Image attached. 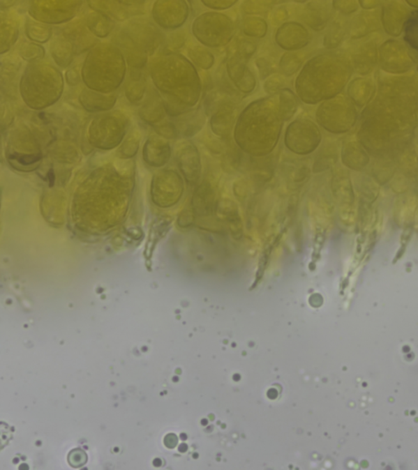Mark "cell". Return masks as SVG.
I'll return each mask as SVG.
<instances>
[{"label": "cell", "mask_w": 418, "mask_h": 470, "mask_svg": "<svg viewBox=\"0 0 418 470\" xmlns=\"http://www.w3.org/2000/svg\"><path fill=\"white\" fill-rule=\"evenodd\" d=\"M310 33L300 23H283L276 33V44L287 51L304 49L310 43Z\"/></svg>", "instance_id": "9a60e30c"}, {"label": "cell", "mask_w": 418, "mask_h": 470, "mask_svg": "<svg viewBox=\"0 0 418 470\" xmlns=\"http://www.w3.org/2000/svg\"><path fill=\"white\" fill-rule=\"evenodd\" d=\"M129 119L120 110L100 114L91 121L88 135L91 145L110 150L119 145L126 135Z\"/></svg>", "instance_id": "52a82bcc"}, {"label": "cell", "mask_w": 418, "mask_h": 470, "mask_svg": "<svg viewBox=\"0 0 418 470\" xmlns=\"http://www.w3.org/2000/svg\"><path fill=\"white\" fill-rule=\"evenodd\" d=\"M165 37L156 24L147 18L128 22L114 38V44L123 52L131 69L142 70L148 57L156 54Z\"/></svg>", "instance_id": "8992f818"}, {"label": "cell", "mask_w": 418, "mask_h": 470, "mask_svg": "<svg viewBox=\"0 0 418 470\" xmlns=\"http://www.w3.org/2000/svg\"><path fill=\"white\" fill-rule=\"evenodd\" d=\"M87 3L94 11L104 14L114 22H124L132 17L142 15L146 2L88 1Z\"/></svg>", "instance_id": "5bb4252c"}, {"label": "cell", "mask_w": 418, "mask_h": 470, "mask_svg": "<svg viewBox=\"0 0 418 470\" xmlns=\"http://www.w3.org/2000/svg\"><path fill=\"white\" fill-rule=\"evenodd\" d=\"M167 42V46H169L170 50H177L180 49L182 45H184V37L179 35V33H174L172 35L170 38H165Z\"/></svg>", "instance_id": "bcb514c9"}, {"label": "cell", "mask_w": 418, "mask_h": 470, "mask_svg": "<svg viewBox=\"0 0 418 470\" xmlns=\"http://www.w3.org/2000/svg\"><path fill=\"white\" fill-rule=\"evenodd\" d=\"M179 117L174 122L179 136L181 135L185 137L195 136L205 123L204 114L200 109L191 110L188 113Z\"/></svg>", "instance_id": "cb8c5ba5"}, {"label": "cell", "mask_w": 418, "mask_h": 470, "mask_svg": "<svg viewBox=\"0 0 418 470\" xmlns=\"http://www.w3.org/2000/svg\"><path fill=\"white\" fill-rule=\"evenodd\" d=\"M82 75L81 72L77 67L75 68H71L69 70L66 71V82L69 86L75 87V86L79 85L81 82Z\"/></svg>", "instance_id": "f6af8a7d"}, {"label": "cell", "mask_w": 418, "mask_h": 470, "mask_svg": "<svg viewBox=\"0 0 418 470\" xmlns=\"http://www.w3.org/2000/svg\"><path fill=\"white\" fill-rule=\"evenodd\" d=\"M302 19L312 30H323L329 22V10L324 2H309L302 13Z\"/></svg>", "instance_id": "603a6c76"}, {"label": "cell", "mask_w": 418, "mask_h": 470, "mask_svg": "<svg viewBox=\"0 0 418 470\" xmlns=\"http://www.w3.org/2000/svg\"><path fill=\"white\" fill-rule=\"evenodd\" d=\"M276 2L272 1H254V0H248L242 3L241 9L244 13L248 15H260L267 13L271 8L273 4Z\"/></svg>", "instance_id": "8d00e7d4"}, {"label": "cell", "mask_w": 418, "mask_h": 470, "mask_svg": "<svg viewBox=\"0 0 418 470\" xmlns=\"http://www.w3.org/2000/svg\"><path fill=\"white\" fill-rule=\"evenodd\" d=\"M256 63L262 79H266L272 73L274 66L272 62L267 57H260L257 60Z\"/></svg>", "instance_id": "ee69618b"}, {"label": "cell", "mask_w": 418, "mask_h": 470, "mask_svg": "<svg viewBox=\"0 0 418 470\" xmlns=\"http://www.w3.org/2000/svg\"><path fill=\"white\" fill-rule=\"evenodd\" d=\"M171 148L169 142L161 137H149L143 148V157L148 165L161 167L169 161Z\"/></svg>", "instance_id": "44dd1931"}, {"label": "cell", "mask_w": 418, "mask_h": 470, "mask_svg": "<svg viewBox=\"0 0 418 470\" xmlns=\"http://www.w3.org/2000/svg\"><path fill=\"white\" fill-rule=\"evenodd\" d=\"M52 28L47 24L37 22L35 19L27 18L25 25L27 37L36 44H45L52 37Z\"/></svg>", "instance_id": "f546056e"}, {"label": "cell", "mask_w": 418, "mask_h": 470, "mask_svg": "<svg viewBox=\"0 0 418 470\" xmlns=\"http://www.w3.org/2000/svg\"><path fill=\"white\" fill-rule=\"evenodd\" d=\"M61 35L74 46L76 56L89 52L98 44L97 38L90 32L84 20L70 22L62 30Z\"/></svg>", "instance_id": "2e32d148"}, {"label": "cell", "mask_w": 418, "mask_h": 470, "mask_svg": "<svg viewBox=\"0 0 418 470\" xmlns=\"http://www.w3.org/2000/svg\"><path fill=\"white\" fill-rule=\"evenodd\" d=\"M249 59L234 49L227 61V73L235 87L244 93H252L256 88V79L248 68Z\"/></svg>", "instance_id": "4fadbf2b"}, {"label": "cell", "mask_w": 418, "mask_h": 470, "mask_svg": "<svg viewBox=\"0 0 418 470\" xmlns=\"http://www.w3.org/2000/svg\"><path fill=\"white\" fill-rule=\"evenodd\" d=\"M235 122H237V104H230L212 114L210 126L215 135L227 140L232 137Z\"/></svg>", "instance_id": "ffe728a7"}, {"label": "cell", "mask_w": 418, "mask_h": 470, "mask_svg": "<svg viewBox=\"0 0 418 470\" xmlns=\"http://www.w3.org/2000/svg\"><path fill=\"white\" fill-rule=\"evenodd\" d=\"M341 40V30L338 25H334L331 27L324 37V45L328 49H331L339 44Z\"/></svg>", "instance_id": "60d3db41"}, {"label": "cell", "mask_w": 418, "mask_h": 470, "mask_svg": "<svg viewBox=\"0 0 418 470\" xmlns=\"http://www.w3.org/2000/svg\"><path fill=\"white\" fill-rule=\"evenodd\" d=\"M126 60L114 44H98L89 52L81 69L86 88L97 92L114 93L126 76Z\"/></svg>", "instance_id": "277c9868"}, {"label": "cell", "mask_w": 418, "mask_h": 470, "mask_svg": "<svg viewBox=\"0 0 418 470\" xmlns=\"http://www.w3.org/2000/svg\"><path fill=\"white\" fill-rule=\"evenodd\" d=\"M285 145L297 155L305 156L313 152L321 142L318 126L308 119H299L286 129Z\"/></svg>", "instance_id": "30bf717a"}, {"label": "cell", "mask_w": 418, "mask_h": 470, "mask_svg": "<svg viewBox=\"0 0 418 470\" xmlns=\"http://www.w3.org/2000/svg\"><path fill=\"white\" fill-rule=\"evenodd\" d=\"M278 100H280V110L283 121H290L299 107V99L292 91L283 89L278 93Z\"/></svg>", "instance_id": "4dcf8cb0"}, {"label": "cell", "mask_w": 418, "mask_h": 470, "mask_svg": "<svg viewBox=\"0 0 418 470\" xmlns=\"http://www.w3.org/2000/svg\"><path fill=\"white\" fill-rule=\"evenodd\" d=\"M139 116L149 126H155L165 121L166 110L163 99L157 90L149 91L147 98L139 109Z\"/></svg>", "instance_id": "d6986e66"}, {"label": "cell", "mask_w": 418, "mask_h": 470, "mask_svg": "<svg viewBox=\"0 0 418 470\" xmlns=\"http://www.w3.org/2000/svg\"><path fill=\"white\" fill-rule=\"evenodd\" d=\"M304 62V57L299 54L288 52L282 56L278 67L283 75L290 77L295 75L301 68Z\"/></svg>", "instance_id": "836d02e7"}, {"label": "cell", "mask_w": 418, "mask_h": 470, "mask_svg": "<svg viewBox=\"0 0 418 470\" xmlns=\"http://www.w3.org/2000/svg\"><path fill=\"white\" fill-rule=\"evenodd\" d=\"M83 3L82 1H31L28 12L37 22L59 25L73 20Z\"/></svg>", "instance_id": "8fae6325"}, {"label": "cell", "mask_w": 418, "mask_h": 470, "mask_svg": "<svg viewBox=\"0 0 418 470\" xmlns=\"http://www.w3.org/2000/svg\"><path fill=\"white\" fill-rule=\"evenodd\" d=\"M152 82L161 94L167 115L179 117L198 103L200 79L193 64L175 52H167L150 65Z\"/></svg>", "instance_id": "6da1fadb"}, {"label": "cell", "mask_w": 418, "mask_h": 470, "mask_svg": "<svg viewBox=\"0 0 418 470\" xmlns=\"http://www.w3.org/2000/svg\"><path fill=\"white\" fill-rule=\"evenodd\" d=\"M354 119V109L343 98L326 100L316 110L317 122L331 132H347L353 126Z\"/></svg>", "instance_id": "9c48e42d"}, {"label": "cell", "mask_w": 418, "mask_h": 470, "mask_svg": "<svg viewBox=\"0 0 418 470\" xmlns=\"http://www.w3.org/2000/svg\"><path fill=\"white\" fill-rule=\"evenodd\" d=\"M1 54H6L16 44L19 36V21L11 11L1 10Z\"/></svg>", "instance_id": "7402d4cb"}, {"label": "cell", "mask_w": 418, "mask_h": 470, "mask_svg": "<svg viewBox=\"0 0 418 470\" xmlns=\"http://www.w3.org/2000/svg\"><path fill=\"white\" fill-rule=\"evenodd\" d=\"M64 91V79L60 70L40 61L29 64L19 82L23 102L35 110L46 109L59 102Z\"/></svg>", "instance_id": "5b68a950"}, {"label": "cell", "mask_w": 418, "mask_h": 470, "mask_svg": "<svg viewBox=\"0 0 418 470\" xmlns=\"http://www.w3.org/2000/svg\"><path fill=\"white\" fill-rule=\"evenodd\" d=\"M177 160L186 180L190 184H195L200 177L201 165L199 151L193 144L188 142L181 143L177 151Z\"/></svg>", "instance_id": "e0dca14e"}, {"label": "cell", "mask_w": 418, "mask_h": 470, "mask_svg": "<svg viewBox=\"0 0 418 470\" xmlns=\"http://www.w3.org/2000/svg\"><path fill=\"white\" fill-rule=\"evenodd\" d=\"M403 32L407 44L418 51V9L413 11L403 23Z\"/></svg>", "instance_id": "d590c367"}, {"label": "cell", "mask_w": 418, "mask_h": 470, "mask_svg": "<svg viewBox=\"0 0 418 470\" xmlns=\"http://www.w3.org/2000/svg\"><path fill=\"white\" fill-rule=\"evenodd\" d=\"M241 29L244 35L248 37L263 38L267 35L268 26L262 18L248 17L244 19Z\"/></svg>", "instance_id": "d6a6232c"}, {"label": "cell", "mask_w": 418, "mask_h": 470, "mask_svg": "<svg viewBox=\"0 0 418 470\" xmlns=\"http://www.w3.org/2000/svg\"><path fill=\"white\" fill-rule=\"evenodd\" d=\"M187 54L193 64L201 69L209 70L214 64V56L203 46H190Z\"/></svg>", "instance_id": "1f68e13d"}, {"label": "cell", "mask_w": 418, "mask_h": 470, "mask_svg": "<svg viewBox=\"0 0 418 470\" xmlns=\"http://www.w3.org/2000/svg\"><path fill=\"white\" fill-rule=\"evenodd\" d=\"M158 136L167 139H174L179 137L177 128L174 122L170 121H163V122L153 126Z\"/></svg>", "instance_id": "f35d334b"}, {"label": "cell", "mask_w": 418, "mask_h": 470, "mask_svg": "<svg viewBox=\"0 0 418 470\" xmlns=\"http://www.w3.org/2000/svg\"><path fill=\"white\" fill-rule=\"evenodd\" d=\"M232 19L223 13H205L192 24V32L202 45L209 47L227 45L234 35Z\"/></svg>", "instance_id": "ba28073f"}, {"label": "cell", "mask_w": 418, "mask_h": 470, "mask_svg": "<svg viewBox=\"0 0 418 470\" xmlns=\"http://www.w3.org/2000/svg\"><path fill=\"white\" fill-rule=\"evenodd\" d=\"M195 210L196 213L207 217L213 213L215 204L214 191L208 182H203L194 195Z\"/></svg>", "instance_id": "83f0119b"}, {"label": "cell", "mask_w": 418, "mask_h": 470, "mask_svg": "<svg viewBox=\"0 0 418 470\" xmlns=\"http://www.w3.org/2000/svg\"><path fill=\"white\" fill-rule=\"evenodd\" d=\"M137 130L133 132L125 139V141L120 148V151L122 152L124 156L132 157L135 155L138 150L139 142H140V136Z\"/></svg>", "instance_id": "74e56055"}, {"label": "cell", "mask_w": 418, "mask_h": 470, "mask_svg": "<svg viewBox=\"0 0 418 470\" xmlns=\"http://www.w3.org/2000/svg\"><path fill=\"white\" fill-rule=\"evenodd\" d=\"M288 17H290V13H288V9L285 7L280 6L273 9L270 15V21L274 26H276L285 22Z\"/></svg>", "instance_id": "b9f144b4"}, {"label": "cell", "mask_w": 418, "mask_h": 470, "mask_svg": "<svg viewBox=\"0 0 418 470\" xmlns=\"http://www.w3.org/2000/svg\"><path fill=\"white\" fill-rule=\"evenodd\" d=\"M21 68V62L16 59L6 61L3 60L1 64V89H6L7 96L13 97L17 91V74Z\"/></svg>", "instance_id": "f1b7e54d"}, {"label": "cell", "mask_w": 418, "mask_h": 470, "mask_svg": "<svg viewBox=\"0 0 418 470\" xmlns=\"http://www.w3.org/2000/svg\"><path fill=\"white\" fill-rule=\"evenodd\" d=\"M50 52L55 63L64 69L71 65L76 56L74 46L62 35L57 36L52 41Z\"/></svg>", "instance_id": "d4e9b609"}, {"label": "cell", "mask_w": 418, "mask_h": 470, "mask_svg": "<svg viewBox=\"0 0 418 470\" xmlns=\"http://www.w3.org/2000/svg\"><path fill=\"white\" fill-rule=\"evenodd\" d=\"M349 77L345 62L333 54L313 57L297 76V95L306 104L314 105L333 98L344 88Z\"/></svg>", "instance_id": "3957f363"}, {"label": "cell", "mask_w": 418, "mask_h": 470, "mask_svg": "<svg viewBox=\"0 0 418 470\" xmlns=\"http://www.w3.org/2000/svg\"><path fill=\"white\" fill-rule=\"evenodd\" d=\"M140 70L131 69L124 86L125 96L134 105L142 102L147 92V80Z\"/></svg>", "instance_id": "484cf974"}, {"label": "cell", "mask_w": 418, "mask_h": 470, "mask_svg": "<svg viewBox=\"0 0 418 470\" xmlns=\"http://www.w3.org/2000/svg\"><path fill=\"white\" fill-rule=\"evenodd\" d=\"M283 122L278 94L257 100L240 114L235 124L234 140L249 155L267 156L276 146Z\"/></svg>", "instance_id": "7a4b0ae2"}, {"label": "cell", "mask_w": 418, "mask_h": 470, "mask_svg": "<svg viewBox=\"0 0 418 470\" xmlns=\"http://www.w3.org/2000/svg\"><path fill=\"white\" fill-rule=\"evenodd\" d=\"M201 3L204 6L215 9V10H225V9L233 7L238 2L234 0H204Z\"/></svg>", "instance_id": "7bdbcfd3"}, {"label": "cell", "mask_w": 418, "mask_h": 470, "mask_svg": "<svg viewBox=\"0 0 418 470\" xmlns=\"http://www.w3.org/2000/svg\"><path fill=\"white\" fill-rule=\"evenodd\" d=\"M151 15L158 26L165 30H176L184 25L188 17V4L182 0H161L154 3Z\"/></svg>", "instance_id": "7c38bea8"}, {"label": "cell", "mask_w": 418, "mask_h": 470, "mask_svg": "<svg viewBox=\"0 0 418 470\" xmlns=\"http://www.w3.org/2000/svg\"><path fill=\"white\" fill-rule=\"evenodd\" d=\"M19 55L29 63H35L45 59V50L36 43L24 42L19 50Z\"/></svg>", "instance_id": "e575fe53"}, {"label": "cell", "mask_w": 418, "mask_h": 470, "mask_svg": "<svg viewBox=\"0 0 418 470\" xmlns=\"http://www.w3.org/2000/svg\"><path fill=\"white\" fill-rule=\"evenodd\" d=\"M285 84V79L281 75H273L266 80L264 83V90L266 93L271 95H276L280 93L283 89V86Z\"/></svg>", "instance_id": "ab89813d"}, {"label": "cell", "mask_w": 418, "mask_h": 470, "mask_svg": "<svg viewBox=\"0 0 418 470\" xmlns=\"http://www.w3.org/2000/svg\"><path fill=\"white\" fill-rule=\"evenodd\" d=\"M117 93L105 94L88 88L81 91L79 102L86 112L105 113L112 110L117 102Z\"/></svg>", "instance_id": "ac0fdd59"}, {"label": "cell", "mask_w": 418, "mask_h": 470, "mask_svg": "<svg viewBox=\"0 0 418 470\" xmlns=\"http://www.w3.org/2000/svg\"><path fill=\"white\" fill-rule=\"evenodd\" d=\"M84 21L90 32L96 38H107L115 27V22L112 19L95 11L89 13Z\"/></svg>", "instance_id": "4316f807"}]
</instances>
